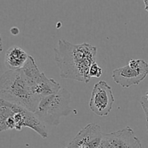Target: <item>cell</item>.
<instances>
[{
	"mask_svg": "<svg viewBox=\"0 0 148 148\" xmlns=\"http://www.w3.org/2000/svg\"><path fill=\"white\" fill-rule=\"evenodd\" d=\"M53 51L61 77L85 83L90 82V69L96 59L95 46L87 43L73 44L61 39Z\"/></svg>",
	"mask_w": 148,
	"mask_h": 148,
	"instance_id": "obj_1",
	"label": "cell"
},
{
	"mask_svg": "<svg viewBox=\"0 0 148 148\" xmlns=\"http://www.w3.org/2000/svg\"><path fill=\"white\" fill-rule=\"evenodd\" d=\"M0 98L35 112L41 98L36 95L22 69L9 70L0 79Z\"/></svg>",
	"mask_w": 148,
	"mask_h": 148,
	"instance_id": "obj_2",
	"label": "cell"
},
{
	"mask_svg": "<svg viewBox=\"0 0 148 148\" xmlns=\"http://www.w3.org/2000/svg\"><path fill=\"white\" fill-rule=\"evenodd\" d=\"M71 94L64 88L52 95L41 98L35 114L44 124L57 126L62 117L66 116L72 111Z\"/></svg>",
	"mask_w": 148,
	"mask_h": 148,
	"instance_id": "obj_3",
	"label": "cell"
},
{
	"mask_svg": "<svg viewBox=\"0 0 148 148\" xmlns=\"http://www.w3.org/2000/svg\"><path fill=\"white\" fill-rule=\"evenodd\" d=\"M21 69L34 92L41 98L52 95L62 88L54 79L48 78L44 73L39 70L35 59L31 56H29L25 64Z\"/></svg>",
	"mask_w": 148,
	"mask_h": 148,
	"instance_id": "obj_4",
	"label": "cell"
},
{
	"mask_svg": "<svg viewBox=\"0 0 148 148\" xmlns=\"http://www.w3.org/2000/svg\"><path fill=\"white\" fill-rule=\"evenodd\" d=\"M148 75V64L143 59H131L128 64L113 71L114 82L124 88L139 85Z\"/></svg>",
	"mask_w": 148,
	"mask_h": 148,
	"instance_id": "obj_5",
	"label": "cell"
},
{
	"mask_svg": "<svg viewBox=\"0 0 148 148\" xmlns=\"http://www.w3.org/2000/svg\"><path fill=\"white\" fill-rule=\"evenodd\" d=\"M114 96L111 86L105 81H100L92 89L89 107L91 111L99 116H106L113 108Z\"/></svg>",
	"mask_w": 148,
	"mask_h": 148,
	"instance_id": "obj_6",
	"label": "cell"
},
{
	"mask_svg": "<svg viewBox=\"0 0 148 148\" xmlns=\"http://www.w3.org/2000/svg\"><path fill=\"white\" fill-rule=\"evenodd\" d=\"M13 114L12 118L14 124V130L21 131L24 127H27L39 134L42 138L48 137V132L44 123L42 122L35 114L23 106L10 103Z\"/></svg>",
	"mask_w": 148,
	"mask_h": 148,
	"instance_id": "obj_7",
	"label": "cell"
},
{
	"mask_svg": "<svg viewBox=\"0 0 148 148\" xmlns=\"http://www.w3.org/2000/svg\"><path fill=\"white\" fill-rule=\"evenodd\" d=\"M100 148H143L140 140L130 127L110 134H103Z\"/></svg>",
	"mask_w": 148,
	"mask_h": 148,
	"instance_id": "obj_8",
	"label": "cell"
},
{
	"mask_svg": "<svg viewBox=\"0 0 148 148\" xmlns=\"http://www.w3.org/2000/svg\"><path fill=\"white\" fill-rule=\"evenodd\" d=\"M103 134L100 126L88 124L67 145L68 148H100Z\"/></svg>",
	"mask_w": 148,
	"mask_h": 148,
	"instance_id": "obj_9",
	"label": "cell"
},
{
	"mask_svg": "<svg viewBox=\"0 0 148 148\" xmlns=\"http://www.w3.org/2000/svg\"><path fill=\"white\" fill-rule=\"evenodd\" d=\"M29 56L19 46H12L6 51L4 63L9 70H19L25 64Z\"/></svg>",
	"mask_w": 148,
	"mask_h": 148,
	"instance_id": "obj_10",
	"label": "cell"
},
{
	"mask_svg": "<svg viewBox=\"0 0 148 148\" xmlns=\"http://www.w3.org/2000/svg\"><path fill=\"white\" fill-rule=\"evenodd\" d=\"M90 77L91 78L95 77V78H99L101 75H103V70L101 67L98 65V64L95 62L91 66L89 72Z\"/></svg>",
	"mask_w": 148,
	"mask_h": 148,
	"instance_id": "obj_11",
	"label": "cell"
},
{
	"mask_svg": "<svg viewBox=\"0 0 148 148\" xmlns=\"http://www.w3.org/2000/svg\"><path fill=\"white\" fill-rule=\"evenodd\" d=\"M145 4V10L148 12V0H143Z\"/></svg>",
	"mask_w": 148,
	"mask_h": 148,
	"instance_id": "obj_12",
	"label": "cell"
},
{
	"mask_svg": "<svg viewBox=\"0 0 148 148\" xmlns=\"http://www.w3.org/2000/svg\"><path fill=\"white\" fill-rule=\"evenodd\" d=\"M147 134H148V122H147Z\"/></svg>",
	"mask_w": 148,
	"mask_h": 148,
	"instance_id": "obj_13",
	"label": "cell"
},
{
	"mask_svg": "<svg viewBox=\"0 0 148 148\" xmlns=\"http://www.w3.org/2000/svg\"><path fill=\"white\" fill-rule=\"evenodd\" d=\"M146 94H147V95H148V90H147V92H146Z\"/></svg>",
	"mask_w": 148,
	"mask_h": 148,
	"instance_id": "obj_14",
	"label": "cell"
},
{
	"mask_svg": "<svg viewBox=\"0 0 148 148\" xmlns=\"http://www.w3.org/2000/svg\"><path fill=\"white\" fill-rule=\"evenodd\" d=\"M65 148H68V147H65Z\"/></svg>",
	"mask_w": 148,
	"mask_h": 148,
	"instance_id": "obj_15",
	"label": "cell"
}]
</instances>
